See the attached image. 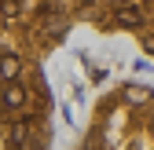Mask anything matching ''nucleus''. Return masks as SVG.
Masks as SVG:
<instances>
[{"label":"nucleus","instance_id":"obj_1","mask_svg":"<svg viewBox=\"0 0 154 150\" xmlns=\"http://www.w3.org/2000/svg\"><path fill=\"white\" fill-rule=\"evenodd\" d=\"M73 22L132 33L154 55V0H18V15L4 29L18 48H55Z\"/></svg>","mask_w":154,"mask_h":150},{"label":"nucleus","instance_id":"obj_2","mask_svg":"<svg viewBox=\"0 0 154 150\" xmlns=\"http://www.w3.org/2000/svg\"><path fill=\"white\" fill-rule=\"evenodd\" d=\"M77 150H154V92L121 84L95 106Z\"/></svg>","mask_w":154,"mask_h":150}]
</instances>
